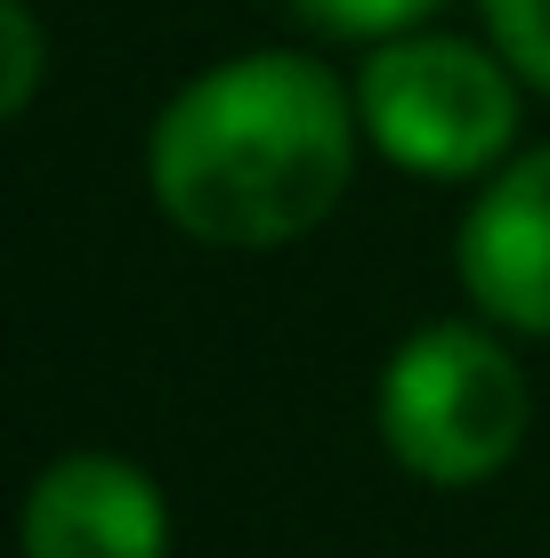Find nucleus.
Instances as JSON below:
<instances>
[{
  "label": "nucleus",
  "mask_w": 550,
  "mask_h": 558,
  "mask_svg": "<svg viewBox=\"0 0 550 558\" xmlns=\"http://www.w3.org/2000/svg\"><path fill=\"white\" fill-rule=\"evenodd\" d=\"M349 98L316 57H235L186 82L155 122V195L195 243L276 252L349 186Z\"/></svg>",
  "instance_id": "f257e3e1"
},
{
  "label": "nucleus",
  "mask_w": 550,
  "mask_h": 558,
  "mask_svg": "<svg viewBox=\"0 0 550 558\" xmlns=\"http://www.w3.org/2000/svg\"><path fill=\"white\" fill-rule=\"evenodd\" d=\"M381 437L429 486H478L526 437V380L486 332L429 324L381 373Z\"/></svg>",
  "instance_id": "f03ea898"
},
{
  "label": "nucleus",
  "mask_w": 550,
  "mask_h": 558,
  "mask_svg": "<svg viewBox=\"0 0 550 558\" xmlns=\"http://www.w3.org/2000/svg\"><path fill=\"white\" fill-rule=\"evenodd\" d=\"M356 113L372 146L413 179H478L510 154L518 89L469 41H389L356 82Z\"/></svg>",
  "instance_id": "7ed1b4c3"
},
{
  "label": "nucleus",
  "mask_w": 550,
  "mask_h": 558,
  "mask_svg": "<svg viewBox=\"0 0 550 558\" xmlns=\"http://www.w3.org/2000/svg\"><path fill=\"white\" fill-rule=\"evenodd\" d=\"M162 494L113 453H65L25 502V558H162Z\"/></svg>",
  "instance_id": "20e7f679"
},
{
  "label": "nucleus",
  "mask_w": 550,
  "mask_h": 558,
  "mask_svg": "<svg viewBox=\"0 0 550 558\" xmlns=\"http://www.w3.org/2000/svg\"><path fill=\"white\" fill-rule=\"evenodd\" d=\"M462 283L486 316L550 332V146L510 162L462 227Z\"/></svg>",
  "instance_id": "39448f33"
},
{
  "label": "nucleus",
  "mask_w": 550,
  "mask_h": 558,
  "mask_svg": "<svg viewBox=\"0 0 550 558\" xmlns=\"http://www.w3.org/2000/svg\"><path fill=\"white\" fill-rule=\"evenodd\" d=\"M292 9H300V25L340 33V41H389V33L421 25L438 0H292Z\"/></svg>",
  "instance_id": "423d86ee"
},
{
  "label": "nucleus",
  "mask_w": 550,
  "mask_h": 558,
  "mask_svg": "<svg viewBox=\"0 0 550 558\" xmlns=\"http://www.w3.org/2000/svg\"><path fill=\"white\" fill-rule=\"evenodd\" d=\"M486 25H494L510 65L550 89V0H486Z\"/></svg>",
  "instance_id": "0eeeda50"
},
{
  "label": "nucleus",
  "mask_w": 550,
  "mask_h": 558,
  "mask_svg": "<svg viewBox=\"0 0 550 558\" xmlns=\"http://www.w3.org/2000/svg\"><path fill=\"white\" fill-rule=\"evenodd\" d=\"M0 57H9V73H0V113H25L33 82H41V25H33L25 0H0Z\"/></svg>",
  "instance_id": "6e6552de"
}]
</instances>
